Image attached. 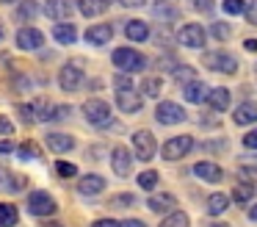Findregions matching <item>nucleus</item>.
<instances>
[{
    "instance_id": "obj_1",
    "label": "nucleus",
    "mask_w": 257,
    "mask_h": 227,
    "mask_svg": "<svg viewBox=\"0 0 257 227\" xmlns=\"http://www.w3.org/2000/svg\"><path fill=\"white\" fill-rule=\"evenodd\" d=\"M113 64H116L119 72L133 75V72H141L147 66V58L133 47H119V50H113Z\"/></svg>"
},
{
    "instance_id": "obj_2",
    "label": "nucleus",
    "mask_w": 257,
    "mask_h": 227,
    "mask_svg": "<svg viewBox=\"0 0 257 227\" xmlns=\"http://www.w3.org/2000/svg\"><path fill=\"white\" fill-rule=\"evenodd\" d=\"M202 64L213 72H221V75H235L238 72V58L224 50H210V53L202 55Z\"/></svg>"
},
{
    "instance_id": "obj_3",
    "label": "nucleus",
    "mask_w": 257,
    "mask_h": 227,
    "mask_svg": "<svg viewBox=\"0 0 257 227\" xmlns=\"http://www.w3.org/2000/svg\"><path fill=\"white\" fill-rule=\"evenodd\" d=\"M83 116L97 127H108L113 122L111 119V105H108L105 100H86L83 103Z\"/></svg>"
},
{
    "instance_id": "obj_4",
    "label": "nucleus",
    "mask_w": 257,
    "mask_h": 227,
    "mask_svg": "<svg viewBox=\"0 0 257 227\" xmlns=\"http://www.w3.org/2000/svg\"><path fill=\"white\" fill-rule=\"evenodd\" d=\"M83 69H80V64H75V61H69V64L61 66V72H58V86L64 89V92H78L80 86H83Z\"/></svg>"
},
{
    "instance_id": "obj_5",
    "label": "nucleus",
    "mask_w": 257,
    "mask_h": 227,
    "mask_svg": "<svg viewBox=\"0 0 257 227\" xmlns=\"http://www.w3.org/2000/svg\"><path fill=\"white\" fill-rule=\"evenodd\" d=\"M28 210L34 216H53L56 213V199L47 191H31L28 194Z\"/></svg>"
},
{
    "instance_id": "obj_6",
    "label": "nucleus",
    "mask_w": 257,
    "mask_h": 227,
    "mask_svg": "<svg viewBox=\"0 0 257 227\" xmlns=\"http://www.w3.org/2000/svg\"><path fill=\"white\" fill-rule=\"evenodd\" d=\"M177 39H180V44H185V47H194V50H199V47H205V42H207V33H205V28L202 25H196V22H191V25H183L177 31Z\"/></svg>"
},
{
    "instance_id": "obj_7",
    "label": "nucleus",
    "mask_w": 257,
    "mask_h": 227,
    "mask_svg": "<svg viewBox=\"0 0 257 227\" xmlns=\"http://www.w3.org/2000/svg\"><path fill=\"white\" fill-rule=\"evenodd\" d=\"M155 119L161 122V125H180V122L185 119V108H180L172 100H163L155 108Z\"/></svg>"
},
{
    "instance_id": "obj_8",
    "label": "nucleus",
    "mask_w": 257,
    "mask_h": 227,
    "mask_svg": "<svg viewBox=\"0 0 257 227\" xmlns=\"http://www.w3.org/2000/svg\"><path fill=\"white\" fill-rule=\"evenodd\" d=\"M133 149H136V155H139L141 161H152V158H155V153H158L155 136H152L150 130L133 133Z\"/></svg>"
},
{
    "instance_id": "obj_9",
    "label": "nucleus",
    "mask_w": 257,
    "mask_h": 227,
    "mask_svg": "<svg viewBox=\"0 0 257 227\" xmlns=\"http://www.w3.org/2000/svg\"><path fill=\"white\" fill-rule=\"evenodd\" d=\"M191 149H194V138H191V136L169 138V141L163 144V158H166V161H177V158H183V155H188Z\"/></svg>"
},
{
    "instance_id": "obj_10",
    "label": "nucleus",
    "mask_w": 257,
    "mask_h": 227,
    "mask_svg": "<svg viewBox=\"0 0 257 227\" xmlns=\"http://www.w3.org/2000/svg\"><path fill=\"white\" fill-rule=\"evenodd\" d=\"M45 44V33L39 28H20L17 31V47L20 50H39Z\"/></svg>"
},
{
    "instance_id": "obj_11",
    "label": "nucleus",
    "mask_w": 257,
    "mask_h": 227,
    "mask_svg": "<svg viewBox=\"0 0 257 227\" xmlns=\"http://www.w3.org/2000/svg\"><path fill=\"white\" fill-rule=\"evenodd\" d=\"M141 97H144V94L136 92V89H116V105L124 111V114L141 111Z\"/></svg>"
},
{
    "instance_id": "obj_12",
    "label": "nucleus",
    "mask_w": 257,
    "mask_h": 227,
    "mask_svg": "<svg viewBox=\"0 0 257 227\" xmlns=\"http://www.w3.org/2000/svg\"><path fill=\"white\" fill-rule=\"evenodd\" d=\"M111 169L116 172L119 177H130V172H133V158H130V149L127 147H116V149H113Z\"/></svg>"
},
{
    "instance_id": "obj_13",
    "label": "nucleus",
    "mask_w": 257,
    "mask_h": 227,
    "mask_svg": "<svg viewBox=\"0 0 257 227\" xmlns=\"http://www.w3.org/2000/svg\"><path fill=\"white\" fill-rule=\"evenodd\" d=\"M194 175L199 177V180H205V183H221L224 180L221 166L213 164V161H199V164L194 166Z\"/></svg>"
},
{
    "instance_id": "obj_14",
    "label": "nucleus",
    "mask_w": 257,
    "mask_h": 227,
    "mask_svg": "<svg viewBox=\"0 0 257 227\" xmlns=\"http://www.w3.org/2000/svg\"><path fill=\"white\" fill-rule=\"evenodd\" d=\"M75 11V3L72 0H47L45 3V14L50 20H69Z\"/></svg>"
},
{
    "instance_id": "obj_15",
    "label": "nucleus",
    "mask_w": 257,
    "mask_h": 227,
    "mask_svg": "<svg viewBox=\"0 0 257 227\" xmlns=\"http://www.w3.org/2000/svg\"><path fill=\"white\" fill-rule=\"evenodd\" d=\"M152 17L161 22H172L180 17V9H177V0H155L152 3Z\"/></svg>"
},
{
    "instance_id": "obj_16",
    "label": "nucleus",
    "mask_w": 257,
    "mask_h": 227,
    "mask_svg": "<svg viewBox=\"0 0 257 227\" xmlns=\"http://www.w3.org/2000/svg\"><path fill=\"white\" fill-rule=\"evenodd\" d=\"M251 194H254V177H251L246 169H240V183L232 188V199L235 202H249Z\"/></svg>"
},
{
    "instance_id": "obj_17",
    "label": "nucleus",
    "mask_w": 257,
    "mask_h": 227,
    "mask_svg": "<svg viewBox=\"0 0 257 227\" xmlns=\"http://www.w3.org/2000/svg\"><path fill=\"white\" fill-rule=\"evenodd\" d=\"M78 191L83 194V197H97L100 191H105V177H100V175H83L78 180Z\"/></svg>"
},
{
    "instance_id": "obj_18",
    "label": "nucleus",
    "mask_w": 257,
    "mask_h": 227,
    "mask_svg": "<svg viewBox=\"0 0 257 227\" xmlns=\"http://www.w3.org/2000/svg\"><path fill=\"white\" fill-rule=\"evenodd\" d=\"M113 36V28L108 25V22H100V25H91L89 31H86V42L94 44V47H102V44H108Z\"/></svg>"
},
{
    "instance_id": "obj_19",
    "label": "nucleus",
    "mask_w": 257,
    "mask_h": 227,
    "mask_svg": "<svg viewBox=\"0 0 257 227\" xmlns=\"http://www.w3.org/2000/svg\"><path fill=\"white\" fill-rule=\"evenodd\" d=\"M232 119H235V125H251V122H257V103L254 100H246L243 105H238V108L232 111Z\"/></svg>"
},
{
    "instance_id": "obj_20",
    "label": "nucleus",
    "mask_w": 257,
    "mask_h": 227,
    "mask_svg": "<svg viewBox=\"0 0 257 227\" xmlns=\"http://www.w3.org/2000/svg\"><path fill=\"white\" fill-rule=\"evenodd\" d=\"M45 144L53 149V153H69L75 147V138L67 136V133H47Z\"/></svg>"
},
{
    "instance_id": "obj_21",
    "label": "nucleus",
    "mask_w": 257,
    "mask_h": 227,
    "mask_svg": "<svg viewBox=\"0 0 257 227\" xmlns=\"http://www.w3.org/2000/svg\"><path fill=\"white\" fill-rule=\"evenodd\" d=\"M53 39L61 44H75L78 42V31H75V25H69V22H56L53 25Z\"/></svg>"
},
{
    "instance_id": "obj_22",
    "label": "nucleus",
    "mask_w": 257,
    "mask_h": 227,
    "mask_svg": "<svg viewBox=\"0 0 257 227\" xmlns=\"http://www.w3.org/2000/svg\"><path fill=\"white\" fill-rule=\"evenodd\" d=\"M207 86L202 81H191V83H185L183 86V97L188 100V103H202V100H207Z\"/></svg>"
},
{
    "instance_id": "obj_23",
    "label": "nucleus",
    "mask_w": 257,
    "mask_h": 227,
    "mask_svg": "<svg viewBox=\"0 0 257 227\" xmlns=\"http://www.w3.org/2000/svg\"><path fill=\"white\" fill-rule=\"evenodd\" d=\"M207 105H210L213 111H227L229 108V92L224 86L210 89V94H207Z\"/></svg>"
},
{
    "instance_id": "obj_24",
    "label": "nucleus",
    "mask_w": 257,
    "mask_h": 227,
    "mask_svg": "<svg viewBox=\"0 0 257 227\" xmlns=\"http://www.w3.org/2000/svg\"><path fill=\"white\" fill-rule=\"evenodd\" d=\"M150 208L155 213H172V210H177V199L172 194H158V197H150Z\"/></svg>"
},
{
    "instance_id": "obj_25",
    "label": "nucleus",
    "mask_w": 257,
    "mask_h": 227,
    "mask_svg": "<svg viewBox=\"0 0 257 227\" xmlns=\"http://www.w3.org/2000/svg\"><path fill=\"white\" fill-rule=\"evenodd\" d=\"M124 33H127L130 42H147V39H150V28L141 20H130L127 25H124Z\"/></svg>"
},
{
    "instance_id": "obj_26",
    "label": "nucleus",
    "mask_w": 257,
    "mask_h": 227,
    "mask_svg": "<svg viewBox=\"0 0 257 227\" xmlns=\"http://www.w3.org/2000/svg\"><path fill=\"white\" fill-rule=\"evenodd\" d=\"M108 3H111V0H78V9H80V14H86V17H100L108 11Z\"/></svg>"
},
{
    "instance_id": "obj_27",
    "label": "nucleus",
    "mask_w": 257,
    "mask_h": 227,
    "mask_svg": "<svg viewBox=\"0 0 257 227\" xmlns=\"http://www.w3.org/2000/svg\"><path fill=\"white\" fill-rule=\"evenodd\" d=\"M17 219H20L17 205H12V202H0V227H14V224H17Z\"/></svg>"
},
{
    "instance_id": "obj_28",
    "label": "nucleus",
    "mask_w": 257,
    "mask_h": 227,
    "mask_svg": "<svg viewBox=\"0 0 257 227\" xmlns=\"http://www.w3.org/2000/svg\"><path fill=\"white\" fill-rule=\"evenodd\" d=\"M227 208H229V194H213V197L207 199V213L210 216L224 213Z\"/></svg>"
},
{
    "instance_id": "obj_29",
    "label": "nucleus",
    "mask_w": 257,
    "mask_h": 227,
    "mask_svg": "<svg viewBox=\"0 0 257 227\" xmlns=\"http://www.w3.org/2000/svg\"><path fill=\"white\" fill-rule=\"evenodd\" d=\"M188 224H191V219H188L185 210H172V213L161 221V227H188Z\"/></svg>"
},
{
    "instance_id": "obj_30",
    "label": "nucleus",
    "mask_w": 257,
    "mask_h": 227,
    "mask_svg": "<svg viewBox=\"0 0 257 227\" xmlns=\"http://www.w3.org/2000/svg\"><path fill=\"white\" fill-rule=\"evenodd\" d=\"M36 14H39V6L34 3V0H23L17 9V20L20 22H28V20H36Z\"/></svg>"
},
{
    "instance_id": "obj_31",
    "label": "nucleus",
    "mask_w": 257,
    "mask_h": 227,
    "mask_svg": "<svg viewBox=\"0 0 257 227\" xmlns=\"http://www.w3.org/2000/svg\"><path fill=\"white\" fill-rule=\"evenodd\" d=\"M25 180L23 177H14V172H0V188H9V191H14V188H23Z\"/></svg>"
},
{
    "instance_id": "obj_32",
    "label": "nucleus",
    "mask_w": 257,
    "mask_h": 227,
    "mask_svg": "<svg viewBox=\"0 0 257 227\" xmlns=\"http://www.w3.org/2000/svg\"><path fill=\"white\" fill-rule=\"evenodd\" d=\"M139 186L144 188V191H152V188L158 186V172H152V169L141 172V175H139Z\"/></svg>"
},
{
    "instance_id": "obj_33",
    "label": "nucleus",
    "mask_w": 257,
    "mask_h": 227,
    "mask_svg": "<svg viewBox=\"0 0 257 227\" xmlns=\"http://www.w3.org/2000/svg\"><path fill=\"white\" fill-rule=\"evenodd\" d=\"M39 144H36V141H23V144H20V158H23V161H28V158H39Z\"/></svg>"
},
{
    "instance_id": "obj_34",
    "label": "nucleus",
    "mask_w": 257,
    "mask_h": 227,
    "mask_svg": "<svg viewBox=\"0 0 257 227\" xmlns=\"http://www.w3.org/2000/svg\"><path fill=\"white\" fill-rule=\"evenodd\" d=\"M141 86H144L141 92H144L147 97H158V94H161V86H163V83H161V78H147Z\"/></svg>"
},
{
    "instance_id": "obj_35",
    "label": "nucleus",
    "mask_w": 257,
    "mask_h": 227,
    "mask_svg": "<svg viewBox=\"0 0 257 227\" xmlns=\"http://www.w3.org/2000/svg\"><path fill=\"white\" fill-rule=\"evenodd\" d=\"M172 72H174V78H177L183 86H185V83H191V81H196V72L191 69V66H174Z\"/></svg>"
},
{
    "instance_id": "obj_36",
    "label": "nucleus",
    "mask_w": 257,
    "mask_h": 227,
    "mask_svg": "<svg viewBox=\"0 0 257 227\" xmlns=\"http://www.w3.org/2000/svg\"><path fill=\"white\" fill-rule=\"evenodd\" d=\"M224 14H246V6L243 0H224Z\"/></svg>"
},
{
    "instance_id": "obj_37",
    "label": "nucleus",
    "mask_w": 257,
    "mask_h": 227,
    "mask_svg": "<svg viewBox=\"0 0 257 227\" xmlns=\"http://www.w3.org/2000/svg\"><path fill=\"white\" fill-rule=\"evenodd\" d=\"M56 172H58L61 177H75V175H78V166L69 164V161H58V164H56Z\"/></svg>"
},
{
    "instance_id": "obj_38",
    "label": "nucleus",
    "mask_w": 257,
    "mask_h": 227,
    "mask_svg": "<svg viewBox=\"0 0 257 227\" xmlns=\"http://www.w3.org/2000/svg\"><path fill=\"white\" fill-rule=\"evenodd\" d=\"M229 33H232V31H229V25H224V22H213V25H210V36L221 39V42H224V39H229Z\"/></svg>"
},
{
    "instance_id": "obj_39",
    "label": "nucleus",
    "mask_w": 257,
    "mask_h": 227,
    "mask_svg": "<svg viewBox=\"0 0 257 227\" xmlns=\"http://www.w3.org/2000/svg\"><path fill=\"white\" fill-rule=\"evenodd\" d=\"M191 6H194L196 11H202V14H213V0H191Z\"/></svg>"
},
{
    "instance_id": "obj_40",
    "label": "nucleus",
    "mask_w": 257,
    "mask_h": 227,
    "mask_svg": "<svg viewBox=\"0 0 257 227\" xmlns=\"http://www.w3.org/2000/svg\"><path fill=\"white\" fill-rule=\"evenodd\" d=\"M12 133H14V125H12V119L0 114V136H6V138H9Z\"/></svg>"
},
{
    "instance_id": "obj_41",
    "label": "nucleus",
    "mask_w": 257,
    "mask_h": 227,
    "mask_svg": "<svg viewBox=\"0 0 257 227\" xmlns=\"http://www.w3.org/2000/svg\"><path fill=\"white\" fill-rule=\"evenodd\" d=\"M243 147H249L251 153L257 149V130H249V133L243 136Z\"/></svg>"
},
{
    "instance_id": "obj_42",
    "label": "nucleus",
    "mask_w": 257,
    "mask_h": 227,
    "mask_svg": "<svg viewBox=\"0 0 257 227\" xmlns=\"http://www.w3.org/2000/svg\"><path fill=\"white\" fill-rule=\"evenodd\" d=\"M246 20L251 25H257V0H251V6H246Z\"/></svg>"
},
{
    "instance_id": "obj_43",
    "label": "nucleus",
    "mask_w": 257,
    "mask_h": 227,
    "mask_svg": "<svg viewBox=\"0 0 257 227\" xmlns=\"http://www.w3.org/2000/svg\"><path fill=\"white\" fill-rule=\"evenodd\" d=\"M91 227H124V224L119 219H97Z\"/></svg>"
},
{
    "instance_id": "obj_44",
    "label": "nucleus",
    "mask_w": 257,
    "mask_h": 227,
    "mask_svg": "<svg viewBox=\"0 0 257 227\" xmlns=\"http://www.w3.org/2000/svg\"><path fill=\"white\" fill-rule=\"evenodd\" d=\"M119 3H122L124 9H139V6H144L147 0H119Z\"/></svg>"
},
{
    "instance_id": "obj_45",
    "label": "nucleus",
    "mask_w": 257,
    "mask_h": 227,
    "mask_svg": "<svg viewBox=\"0 0 257 227\" xmlns=\"http://www.w3.org/2000/svg\"><path fill=\"white\" fill-rule=\"evenodd\" d=\"M9 153H14L12 141H0V155H9Z\"/></svg>"
},
{
    "instance_id": "obj_46",
    "label": "nucleus",
    "mask_w": 257,
    "mask_h": 227,
    "mask_svg": "<svg viewBox=\"0 0 257 227\" xmlns=\"http://www.w3.org/2000/svg\"><path fill=\"white\" fill-rule=\"evenodd\" d=\"M243 47L249 50V53H257V39H246V42H243Z\"/></svg>"
},
{
    "instance_id": "obj_47",
    "label": "nucleus",
    "mask_w": 257,
    "mask_h": 227,
    "mask_svg": "<svg viewBox=\"0 0 257 227\" xmlns=\"http://www.w3.org/2000/svg\"><path fill=\"white\" fill-rule=\"evenodd\" d=\"M249 219H251V221H257V202L249 208Z\"/></svg>"
},
{
    "instance_id": "obj_48",
    "label": "nucleus",
    "mask_w": 257,
    "mask_h": 227,
    "mask_svg": "<svg viewBox=\"0 0 257 227\" xmlns=\"http://www.w3.org/2000/svg\"><path fill=\"white\" fill-rule=\"evenodd\" d=\"M124 227H144V221H122Z\"/></svg>"
},
{
    "instance_id": "obj_49",
    "label": "nucleus",
    "mask_w": 257,
    "mask_h": 227,
    "mask_svg": "<svg viewBox=\"0 0 257 227\" xmlns=\"http://www.w3.org/2000/svg\"><path fill=\"white\" fill-rule=\"evenodd\" d=\"M246 164H251V169H257V155H254V158H249Z\"/></svg>"
},
{
    "instance_id": "obj_50",
    "label": "nucleus",
    "mask_w": 257,
    "mask_h": 227,
    "mask_svg": "<svg viewBox=\"0 0 257 227\" xmlns=\"http://www.w3.org/2000/svg\"><path fill=\"white\" fill-rule=\"evenodd\" d=\"M6 36V28H3V20H0V39Z\"/></svg>"
},
{
    "instance_id": "obj_51",
    "label": "nucleus",
    "mask_w": 257,
    "mask_h": 227,
    "mask_svg": "<svg viewBox=\"0 0 257 227\" xmlns=\"http://www.w3.org/2000/svg\"><path fill=\"white\" fill-rule=\"evenodd\" d=\"M0 3H17V0H0Z\"/></svg>"
},
{
    "instance_id": "obj_52",
    "label": "nucleus",
    "mask_w": 257,
    "mask_h": 227,
    "mask_svg": "<svg viewBox=\"0 0 257 227\" xmlns=\"http://www.w3.org/2000/svg\"><path fill=\"white\" fill-rule=\"evenodd\" d=\"M254 72H257V66H254Z\"/></svg>"
}]
</instances>
